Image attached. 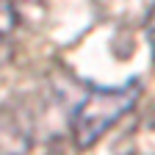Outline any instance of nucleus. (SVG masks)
Listing matches in <instances>:
<instances>
[{"label": "nucleus", "mask_w": 155, "mask_h": 155, "mask_svg": "<svg viewBox=\"0 0 155 155\" xmlns=\"http://www.w3.org/2000/svg\"><path fill=\"white\" fill-rule=\"evenodd\" d=\"M141 83L130 78L122 86H86V94L69 114V139L78 150L91 147L100 136L114 127L136 105Z\"/></svg>", "instance_id": "nucleus-1"}, {"label": "nucleus", "mask_w": 155, "mask_h": 155, "mask_svg": "<svg viewBox=\"0 0 155 155\" xmlns=\"http://www.w3.org/2000/svg\"><path fill=\"white\" fill-rule=\"evenodd\" d=\"M36 139V105L28 94L0 103V155H28Z\"/></svg>", "instance_id": "nucleus-2"}, {"label": "nucleus", "mask_w": 155, "mask_h": 155, "mask_svg": "<svg viewBox=\"0 0 155 155\" xmlns=\"http://www.w3.org/2000/svg\"><path fill=\"white\" fill-rule=\"evenodd\" d=\"M122 155H155V111L136 122V127L125 136Z\"/></svg>", "instance_id": "nucleus-3"}, {"label": "nucleus", "mask_w": 155, "mask_h": 155, "mask_svg": "<svg viewBox=\"0 0 155 155\" xmlns=\"http://www.w3.org/2000/svg\"><path fill=\"white\" fill-rule=\"evenodd\" d=\"M17 33V8L14 3H0V64L8 61Z\"/></svg>", "instance_id": "nucleus-4"}, {"label": "nucleus", "mask_w": 155, "mask_h": 155, "mask_svg": "<svg viewBox=\"0 0 155 155\" xmlns=\"http://www.w3.org/2000/svg\"><path fill=\"white\" fill-rule=\"evenodd\" d=\"M147 33H150V42H152V50H155V8H152V14L147 19Z\"/></svg>", "instance_id": "nucleus-5"}]
</instances>
